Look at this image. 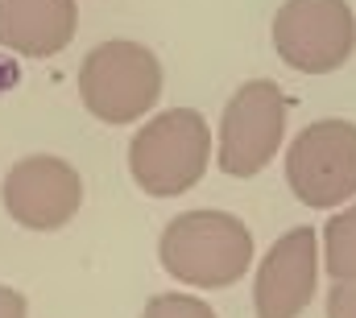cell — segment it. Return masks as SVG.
<instances>
[{
    "instance_id": "cell-1",
    "label": "cell",
    "mask_w": 356,
    "mask_h": 318,
    "mask_svg": "<svg viewBox=\"0 0 356 318\" xmlns=\"http://www.w3.org/2000/svg\"><path fill=\"white\" fill-rule=\"evenodd\" d=\"M158 256L178 281L199 290H224L249 273L253 232L224 211H186L166 224Z\"/></svg>"
},
{
    "instance_id": "cell-2",
    "label": "cell",
    "mask_w": 356,
    "mask_h": 318,
    "mask_svg": "<svg viewBox=\"0 0 356 318\" xmlns=\"http://www.w3.org/2000/svg\"><path fill=\"white\" fill-rule=\"evenodd\" d=\"M211 161V128L199 112L175 108L154 116L133 141H129V169L133 182L154 199L186 194Z\"/></svg>"
},
{
    "instance_id": "cell-3",
    "label": "cell",
    "mask_w": 356,
    "mask_h": 318,
    "mask_svg": "<svg viewBox=\"0 0 356 318\" xmlns=\"http://www.w3.org/2000/svg\"><path fill=\"white\" fill-rule=\"evenodd\" d=\"M79 95L95 120L133 124L162 95V62L141 42H104L79 67Z\"/></svg>"
},
{
    "instance_id": "cell-4",
    "label": "cell",
    "mask_w": 356,
    "mask_h": 318,
    "mask_svg": "<svg viewBox=\"0 0 356 318\" xmlns=\"http://www.w3.org/2000/svg\"><path fill=\"white\" fill-rule=\"evenodd\" d=\"M356 46V12L348 0H286L273 17V50L302 75H327Z\"/></svg>"
},
{
    "instance_id": "cell-5",
    "label": "cell",
    "mask_w": 356,
    "mask_h": 318,
    "mask_svg": "<svg viewBox=\"0 0 356 318\" xmlns=\"http://www.w3.org/2000/svg\"><path fill=\"white\" fill-rule=\"evenodd\" d=\"M286 182L307 207H340L356 194V124L315 120L286 153Z\"/></svg>"
},
{
    "instance_id": "cell-6",
    "label": "cell",
    "mask_w": 356,
    "mask_h": 318,
    "mask_svg": "<svg viewBox=\"0 0 356 318\" xmlns=\"http://www.w3.org/2000/svg\"><path fill=\"white\" fill-rule=\"evenodd\" d=\"M286 133V95L269 79L245 83L220 120V169L228 178H253L261 174Z\"/></svg>"
},
{
    "instance_id": "cell-7",
    "label": "cell",
    "mask_w": 356,
    "mask_h": 318,
    "mask_svg": "<svg viewBox=\"0 0 356 318\" xmlns=\"http://www.w3.org/2000/svg\"><path fill=\"white\" fill-rule=\"evenodd\" d=\"M4 211L29 228V232H58L63 224L75 219L83 203V182L79 169L63 158H25L4 174Z\"/></svg>"
},
{
    "instance_id": "cell-8",
    "label": "cell",
    "mask_w": 356,
    "mask_h": 318,
    "mask_svg": "<svg viewBox=\"0 0 356 318\" xmlns=\"http://www.w3.org/2000/svg\"><path fill=\"white\" fill-rule=\"evenodd\" d=\"M315 277H319V236L311 228H290L257 269L253 285L257 318H298L315 298Z\"/></svg>"
},
{
    "instance_id": "cell-9",
    "label": "cell",
    "mask_w": 356,
    "mask_h": 318,
    "mask_svg": "<svg viewBox=\"0 0 356 318\" xmlns=\"http://www.w3.org/2000/svg\"><path fill=\"white\" fill-rule=\"evenodd\" d=\"M75 21V0H0V46L25 58H50L71 46Z\"/></svg>"
},
{
    "instance_id": "cell-10",
    "label": "cell",
    "mask_w": 356,
    "mask_h": 318,
    "mask_svg": "<svg viewBox=\"0 0 356 318\" xmlns=\"http://www.w3.org/2000/svg\"><path fill=\"white\" fill-rule=\"evenodd\" d=\"M323 248H327V273L336 281H356V207L327 219Z\"/></svg>"
},
{
    "instance_id": "cell-11",
    "label": "cell",
    "mask_w": 356,
    "mask_h": 318,
    "mask_svg": "<svg viewBox=\"0 0 356 318\" xmlns=\"http://www.w3.org/2000/svg\"><path fill=\"white\" fill-rule=\"evenodd\" d=\"M141 318H216V310L186 294H158V298H149Z\"/></svg>"
},
{
    "instance_id": "cell-12",
    "label": "cell",
    "mask_w": 356,
    "mask_h": 318,
    "mask_svg": "<svg viewBox=\"0 0 356 318\" xmlns=\"http://www.w3.org/2000/svg\"><path fill=\"white\" fill-rule=\"evenodd\" d=\"M327 318H356V281H336L327 294Z\"/></svg>"
},
{
    "instance_id": "cell-13",
    "label": "cell",
    "mask_w": 356,
    "mask_h": 318,
    "mask_svg": "<svg viewBox=\"0 0 356 318\" xmlns=\"http://www.w3.org/2000/svg\"><path fill=\"white\" fill-rule=\"evenodd\" d=\"M0 318H25V298L8 285H0Z\"/></svg>"
}]
</instances>
